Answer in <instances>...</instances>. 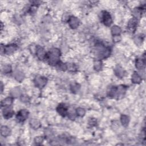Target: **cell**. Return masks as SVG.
<instances>
[{"mask_svg": "<svg viewBox=\"0 0 146 146\" xmlns=\"http://www.w3.org/2000/svg\"><path fill=\"white\" fill-rule=\"evenodd\" d=\"M61 55V52L58 49H51L48 54L46 55V59L48 61L49 64L52 66L57 65L59 63V57Z\"/></svg>", "mask_w": 146, "mask_h": 146, "instance_id": "1", "label": "cell"}, {"mask_svg": "<svg viewBox=\"0 0 146 146\" xmlns=\"http://www.w3.org/2000/svg\"><path fill=\"white\" fill-rule=\"evenodd\" d=\"M102 22H103L105 25L109 26H110L112 24V18L111 15L109 14V13L106 11H103L102 12Z\"/></svg>", "mask_w": 146, "mask_h": 146, "instance_id": "2", "label": "cell"}, {"mask_svg": "<svg viewBox=\"0 0 146 146\" xmlns=\"http://www.w3.org/2000/svg\"><path fill=\"white\" fill-rule=\"evenodd\" d=\"M48 80L45 77H41V76H38L35 77L34 79V84L36 87L39 88H42L47 84Z\"/></svg>", "mask_w": 146, "mask_h": 146, "instance_id": "3", "label": "cell"}, {"mask_svg": "<svg viewBox=\"0 0 146 146\" xmlns=\"http://www.w3.org/2000/svg\"><path fill=\"white\" fill-rule=\"evenodd\" d=\"M29 112L25 109H22L19 111L17 115V118L19 122H24L26 119L28 118Z\"/></svg>", "mask_w": 146, "mask_h": 146, "instance_id": "4", "label": "cell"}, {"mask_svg": "<svg viewBox=\"0 0 146 146\" xmlns=\"http://www.w3.org/2000/svg\"><path fill=\"white\" fill-rule=\"evenodd\" d=\"M126 88L125 86L121 85L116 87V91H115V98L117 97L118 98L123 97L125 94Z\"/></svg>", "mask_w": 146, "mask_h": 146, "instance_id": "5", "label": "cell"}, {"mask_svg": "<svg viewBox=\"0 0 146 146\" xmlns=\"http://www.w3.org/2000/svg\"><path fill=\"white\" fill-rule=\"evenodd\" d=\"M68 22L70 27L72 29H76L79 26V21L77 17H70Z\"/></svg>", "mask_w": 146, "mask_h": 146, "instance_id": "6", "label": "cell"}, {"mask_svg": "<svg viewBox=\"0 0 146 146\" xmlns=\"http://www.w3.org/2000/svg\"><path fill=\"white\" fill-rule=\"evenodd\" d=\"M17 48V46L15 45L12 44V45H7L4 47V52L5 54L9 55L12 54L13 53H14Z\"/></svg>", "mask_w": 146, "mask_h": 146, "instance_id": "7", "label": "cell"}, {"mask_svg": "<svg viewBox=\"0 0 146 146\" xmlns=\"http://www.w3.org/2000/svg\"><path fill=\"white\" fill-rule=\"evenodd\" d=\"M138 24V20L137 18H133L131 19H130L129 21L128 25H127V28L129 30L130 32H134L137 28V26Z\"/></svg>", "mask_w": 146, "mask_h": 146, "instance_id": "8", "label": "cell"}, {"mask_svg": "<svg viewBox=\"0 0 146 146\" xmlns=\"http://www.w3.org/2000/svg\"><path fill=\"white\" fill-rule=\"evenodd\" d=\"M36 54L38 58L40 59H43L45 58L46 53L45 50L40 46H38L36 50Z\"/></svg>", "mask_w": 146, "mask_h": 146, "instance_id": "9", "label": "cell"}, {"mask_svg": "<svg viewBox=\"0 0 146 146\" xmlns=\"http://www.w3.org/2000/svg\"><path fill=\"white\" fill-rule=\"evenodd\" d=\"M13 114H14V111H13L11 108H9L8 107H5V108H4V111H3L4 117L6 119H8L12 118Z\"/></svg>", "mask_w": 146, "mask_h": 146, "instance_id": "10", "label": "cell"}, {"mask_svg": "<svg viewBox=\"0 0 146 146\" xmlns=\"http://www.w3.org/2000/svg\"><path fill=\"white\" fill-rule=\"evenodd\" d=\"M57 110L58 113L62 115V117H65L66 115L68 114L67 108L66 107V106L64 105H59L57 108Z\"/></svg>", "mask_w": 146, "mask_h": 146, "instance_id": "11", "label": "cell"}, {"mask_svg": "<svg viewBox=\"0 0 146 146\" xmlns=\"http://www.w3.org/2000/svg\"><path fill=\"white\" fill-rule=\"evenodd\" d=\"M114 72L115 75H117L118 78H122L123 77L124 74V70L119 66H117V67L115 68Z\"/></svg>", "mask_w": 146, "mask_h": 146, "instance_id": "12", "label": "cell"}, {"mask_svg": "<svg viewBox=\"0 0 146 146\" xmlns=\"http://www.w3.org/2000/svg\"><path fill=\"white\" fill-rule=\"evenodd\" d=\"M131 81L134 84H140L142 81V78L138 74V72H135L133 73V74L132 75Z\"/></svg>", "mask_w": 146, "mask_h": 146, "instance_id": "13", "label": "cell"}, {"mask_svg": "<svg viewBox=\"0 0 146 146\" xmlns=\"http://www.w3.org/2000/svg\"><path fill=\"white\" fill-rule=\"evenodd\" d=\"M14 77L17 81L21 82L24 79L25 75L24 74L22 71L19 70H16L14 72Z\"/></svg>", "mask_w": 146, "mask_h": 146, "instance_id": "14", "label": "cell"}, {"mask_svg": "<svg viewBox=\"0 0 146 146\" xmlns=\"http://www.w3.org/2000/svg\"><path fill=\"white\" fill-rule=\"evenodd\" d=\"M13 98L11 97H8L4 99L1 102V106L2 107H9L10 106H11L13 103Z\"/></svg>", "mask_w": 146, "mask_h": 146, "instance_id": "15", "label": "cell"}, {"mask_svg": "<svg viewBox=\"0 0 146 146\" xmlns=\"http://www.w3.org/2000/svg\"><path fill=\"white\" fill-rule=\"evenodd\" d=\"M11 131L10 130L9 128L7 126H3L1 128V134L2 136L4 137H8L10 134H11Z\"/></svg>", "mask_w": 146, "mask_h": 146, "instance_id": "16", "label": "cell"}, {"mask_svg": "<svg viewBox=\"0 0 146 146\" xmlns=\"http://www.w3.org/2000/svg\"><path fill=\"white\" fill-rule=\"evenodd\" d=\"M30 124L31 127L34 129V130H36L38 129L39 127H41V123L38 120H36L35 119H32L30 121Z\"/></svg>", "mask_w": 146, "mask_h": 146, "instance_id": "17", "label": "cell"}, {"mask_svg": "<svg viewBox=\"0 0 146 146\" xmlns=\"http://www.w3.org/2000/svg\"><path fill=\"white\" fill-rule=\"evenodd\" d=\"M136 67L137 69L140 70L143 69L145 66V61L144 59H138L137 61H136L135 63Z\"/></svg>", "mask_w": 146, "mask_h": 146, "instance_id": "18", "label": "cell"}, {"mask_svg": "<svg viewBox=\"0 0 146 146\" xmlns=\"http://www.w3.org/2000/svg\"><path fill=\"white\" fill-rule=\"evenodd\" d=\"M121 122L123 126L126 127V126H128L129 122H130V118H129L127 115H122L121 118Z\"/></svg>", "mask_w": 146, "mask_h": 146, "instance_id": "19", "label": "cell"}, {"mask_svg": "<svg viewBox=\"0 0 146 146\" xmlns=\"http://www.w3.org/2000/svg\"><path fill=\"white\" fill-rule=\"evenodd\" d=\"M80 85L78 84H76V83H74V84H72L70 86V90L71 91L73 92V93H77V92L79 91L80 90Z\"/></svg>", "mask_w": 146, "mask_h": 146, "instance_id": "20", "label": "cell"}, {"mask_svg": "<svg viewBox=\"0 0 146 146\" xmlns=\"http://www.w3.org/2000/svg\"><path fill=\"white\" fill-rule=\"evenodd\" d=\"M21 94V89L17 87L13 88L11 90V95L14 97H17Z\"/></svg>", "mask_w": 146, "mask_h": 146, "instance_id": "21", "label": "cell"}, {"mask_svg": "<svg viewBox=\"0 0 146 146\" xmlns=\"http://www.w3.org/2000/svg\"><path fill=\"white\" fill-rule=\"evenodd\" d=\"M121 32V29L118 26H114L111 28V33L114 35H119Z\"/></svg>", "mask_w": 146, "mask_h": 146, "instance_id": "22", "label": "cell"}, {"mask_svg": "<svg viewBox=\"0 0 146 146\" xmlns=\"http://www.w3.org/2000/svg\"><path fill=\"white\" fill-rule=\"evenodd\" d=\"M94 67L95 70L97 71H99L101 70L102 67V62L99 60H97L94 62Z\"/></svg>", "mask_w": 146, "mask_h": 146, "instance_id": "23", "label": "cell"}, {"mask_svg": "<svg viewBox=\"0 0 146 146\" xmlns=\"http://www.w3.org/2000/svg\"><path fill=\"white\" fill-rule=\"evenodd\" d=\"M2 71L5 74H9L12 72V67L8 65H4L2 68Z\"/></svg>", "mask_w": 146, "mask_h": 146, "instance_id": "24", "label": "cell"}, {"mask_svg": "<svg viewBox=\"0 0 146 146\" xmlns=\"http://www.w3.org/2000/svg\"><path fill=\"white\" fill-rule=\"evenodd\" d=\"M86 111L85 110V109L82 108H78L77 109H76V114H77L79 117H82L85 115Z\"/></svg>", "mask_w": 146, "mask_h": 146, "instance_id": "25", "label": "cell"}, {"mask_svg": "<svg viewBox=\"0 0 146 146\" xmlns=\"http://www.w3.org/2000/svg\"><path fill=\"white\" fill-rule=\"evenodd\" d=\"M140 14H141L140 11L139 9H135L133 12V14L134 15V18H137H137L139 17L140 16Z\"/></svg>", "mask_w": 146, "mask_h": 146, "instance_id": "26", "label": "cell"}, {"mask_svg": "<svg viewBox=\"0 0 146 146\" xmlns=\"http://www.w3.org/2000/svg\"><path fill=\"white\" fill-rule=\"evenodd\" d=\"M58 66V67L60 70H62L63 71H65L66 69H67V65H66L65 64H63L62 62H59V64L57 65Z\"/></svg>", "mask_w": 146, "mask_h": 146, "instance_id": "27", "label": "cell"}, {"mask_svg": "<svg viewBox=\"0 0 146 146\" xmlns=\"http://www.w3.org/2000/svg\"><path fill=\"white\" fill-rule=\"evenodd\" d=\"M34 141L36 144H41L44 141V138L41 137H37L35 138Z\"/></svg>", "mask_w": 146, "mask_h": 146, "instance_id": "28", "label": "cell"}, {"mask_svg": "<svg viewBox=\"0 0 146 146\" xmlns=\"http://www.w3.org/2000/svg\"><path fill=\"white\" fill-rule=\"evenodd\" d=\"M20 99L22 102H24V103H26L29 101L30 99L27 95H22L21 96Z\"/></svg>", "mask_w": 146, "mask_h": 146, "instance_id": "29", "label": "cell"}, {"mask_svg": "<svg viewBox=\"0 0 146 146\" xmlns=\"http://www.w3.org/2000/svg\"><path fill=\"white\" fill-rule=\"evenodd\" d=\"M134 42L137 45H140L142 42V38L139 36H136L134 38Z\"/></svg>", "mask_w": 146, "mask_h": 146, "instance_id": "30", "label": "cell"}, {"mask_svg": "<svg viewBox=\"0 0 146 146\" xmlns=\"http://www.w3.org/2000/svg\"><path fill=\"white\" fill-rule=\"evenodd\" d=\"M67 69H68L70 71H74L76 70V66L73 64H70L69 65H67Z\"/></svg>", "mask_w": 146, "mask_h": 146, "instance_id": "31", "label": "cell"}, {"mask_svg": "<svg viewBox=\"0 0 146 146\" xmlns=\"http://www.w3.org/2000/svg\"><path fill=\"white\" fill-rule=\"evenodd\" d=\"M88 124L91 126H94L96 125V124H97V121H96L95 119H94V118L90 119V121H88Z\"/></svg>", "mask_w": 146, "mask_h": 146, "instance_id": "32", "label": "cell"}, {"mask_svg": "<svg viewBox=\"0 0 146 146\" xmlns=\"http://www.w3.org/2000/svg\"><path fill=\"white\" fill-rule=\"evenodd\" d=\"M113 40L114 42H119L121 41V37L120 35H114V38H113Z\"/></svg>", "mask_w": 146, "mask_h": 146, "instance_id": "33", "label": "cell"}, {"mask_svg": "<svg viewBox=\"0 0 146 146\" xmlns=\"http://www.w3.org/2000/svg\"><path fill=\"white\" fill-rule=\"evenodd\" d=\"M1 92L3 91V84L1 82Z\"/></svg>", "mask_w": 146, "mask_h": 146, "instance_id": "34", "label": "cell"}]
</instances>
